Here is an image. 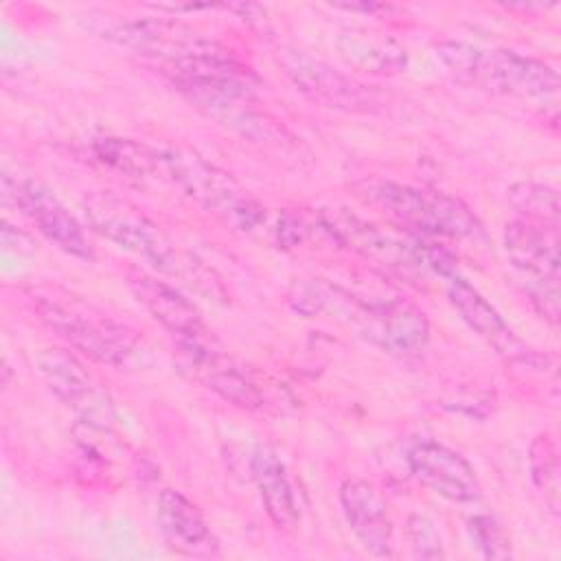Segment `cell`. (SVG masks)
<instances>
[{
    "label": "cell",
    "instance_id": "6da1fadb",
    "mask_svg": "<svg viewBox=\"0 0 561 561\" xmlns=\"http://www.w3.org/2000/svg\"><path fill=\"white\" fill-rule=\"evenodd\" d=\"M103 37L156 64L173 85L199 81H252L254 75L215 37L169 18L112 20Z\"/></svg>",
    "mask_w": 561,
    "mask_h": 561
},
{
    "label": "cell",
    "instance_id": "7a4b0ae2",
    "mask_svg": "<svg viewBox=\"0 0 561 561\" xmlns=\"http://www.w3.org/2000/svg\"><path fill=\"white\" fill-rule=\"evenodd\" d=\"M289 305L307 318H335L388 353H419L430 340L427 316L403 298H362L340 285L311 278L291 287Z\"/></svg>",
    "mask_w": 561,
    "mask_h": 561
},
{
    "label": "cell",
    "instance_id": "3957f363",
    "mask_svg": "<svg viewBox=\"0 0 561 561\" xmlns=\"http://www.w3.org/2000/svg\"><path fill=\"white\" fill-rule=\"evenodd\" d=\"M28 300L53 333L90 359L125 368L140 357L142 348L136 331L85 298L57 285H39L28 291Z\"/></svg>",
    "mask_w": 561,
    "mask_h": 561
},
{
    "label": "cell",
    "instance_id": "277c9868",
    "mask_svg": "<svg viewBox=\"0 0 561 561\" xmlns=\"http://www.w3.org/2000/svg\"><path fill=\"white\" fill-rule=\"evenodd\" d=\"M359 202L383 213L399 228L416 237L449 239V241H484V230L467 204L445 193L381 180L366 178L353 184Z\"/></svg>",
    "mask_w": 561,
    "mask_h": 561
},
{
    "label": "cell",
    "instance_id": "5b68a950",
    "mask_svg": "<svg viewBox=\"0 0 561 561\" xmlns=\"http://www.w3.org/2000/svg\"><path fill=\"white\" fill-rule=\"evenodd\" d=\"M436 50L458 81L495 96L539 99L559 88L552 66L515 50L480 48L465 42H440Z\"/></svg>",
    "mask_w": 561,
    "mask_h": 561
},
{
    "label": "cell",
    "instance_id": "8992f818",
    "mask_svg": "<svg viewBox=\"0 0 561 561\" xmlns=\"http://www.w3.org/2000/svg\"><path fill=\"white\" fill-rule=\"evenodd\" d=\"M162 178L180 186L226 228L254 232L265 224V208L228 171L195 151L162 149Z\"/></svg>",
    "mask_w": 561,
    "mask_h": 561
},
{
    "label": "cell",
    "instance_id": "52a82bcc",
    "mask_svg": "<svg viewBox=\"0 0 561 561\" xmlns=\"http://www.w3.org/2000/svg\"><path fill=\"white\" fill-rule=\"evenodd\" d=\"M83 215L96 234L145 259L156 270L184 274V270L191 267V263L180 259L164 232L136 204L112 191H94L85 195Z\"/></svg>",
    "mask_w": 561,
    "mask_h": 561
},
{
    "label": "cell",
    "instance_id": "ba28073f",
    "mask_svg": "<svg viewBox=\"0 0 561 561\" xmlns=\"http://www.w3.org/2000/svg\"><path fill=\"white\" fill-rule=\"evenodd\" d=\"M175 359L188 377L241 410L256 412L272 405L270 390L254 368L224 351L210 333L175 342Z\"/></svg>",
    "mask_w": 561,
    "mask_h": 561
},
{
    "label": "cell",
    "instance_id": "9c48e42d",
    "mask_svg": "<svg viewBox=\"0 0 561 561\" xmlns=\"http://www.w3.org/2000/svg\"><path fill=\"white\" fill-rule=\"evenodd\" d=\"M250 81H199L175 85L193 105L217 123L254 142L280 145L287 131L267 112L256 107Z\"/></svg>",
    "mask_w": 561,
    "mask_h": 561
},
{
    "label": "cell",
    "instance_id": "30bf717a",
    "mask_svg": "<svg viewBox=\"0 0 561 561\" xmlns=\"http://www.w3.org/2000/svg\"><path fill=\"white\" fill-rule=\"evenodd\" d=\"M37 373L48 390L70 408L90 430H107L114 421V405L105 386L68 348H44L37 359Z\"/></svg>",
    "mask_w": 561,
    "mask_h": 561
},
{
    "label": "cell",
    "instance_id": "8fae6325",
    "mask_svg": "<svg viewBox=\"0 0 561 561\" xmlns=\"http://www.w3.org/2000/svg\"><path fill=\"white\" fill-rule=\"evenodd\" d=\"M324 217L340 245H348L373 265H379L405 280H419L427 272L423 245L416 234L410 239L394 237L342 208L335 213H324Z\"/></svg>",
    "mask_w": 561,
    "mask_h": 561
},
{
    "label": "cell",
    "instance_id": "7c38bea8",
    "mask_svg": "<svg viewBox=\"0 0 561 561\" xmlns=\"http://www.w3.org/2000/svg\"><path fill=\"white\" fill-rule=\"evenodd\" d=\"M2 191L4 197L11 199L15 208H20V213L59 250L85 261L94 259V248L81 224L46 184L35 178L11 180L4 173Z\"/></svg>",
    "mask_w": 561,
    "mask_h": 561
},
{
    "label": "cell",
    "instance_id": "4fadbf2b",
    "mask_svg": "<svg viewBox=\"0 0 561 561\" xmlns=\"http://www.w3.org/2000/svg\"><path fill=\"white\" fill-rule=\"evenodd\" d=\"M283 66L294 85L320 105L342 112H375L381 105V96L373 85L359 83L307 53L285 50Z\"/></svg>",
    "mask_w": 561,
    "mask_h": 561
},
{
    "label": "cell",
    "instance_id": "5bb4252c",
    "mask_svg": "<svg viewBox=\"0 0 561 561\" xmlns=\"http://www.w3.org/2000/svg\"><path fill=\"white\" fill-rule=\"evenodd\" d=\"M447 298L462 318V322L506 362L535 366L539 359L546 357L537 355L524 340H519L504 322L500 311L469 280L451 276L447 285Z\"/></svg>",
    "mask_w": 561,
    "mask_h": 561
},
{
    "label": "cell",
    "instance_id": "9a60e30c",
    "mask_svg": "<svg viewBox=\"0 0 561 561\" xmlns=\"http://www.w3.org/2000/svg\"><path fill=\"white\" fill-rule=\"evenodd\" d=\"M410 473L436 495L451 502H473L480 497L476 469L451 447L423 440L408 451Z\"/></svg>",
    "mask_w": 561,
    "mask_h": 561
},
{
    "label": "cell",
    "instance_id": "2e32d148",
    "mask_svg": "<svg viewBox=\"0 0 561 561\" xmlns=\"http://www.w3.org/2000/svg\"><path fill=\"white\" fill-rule=\"evenodd\" d=\"M504 250L528 285H559L557 226L517 217L504 228Z\"/></svg>",
    "mask_w": 561,
    "mask_h": 561
},
{
    "label": "cell",
    "instance_id": "e0dca14e",
    "mask_svg": "<svg viewBox=\"0 0 561 561\" xmlns=\"http://www.w3.org/2000/svg\"><path fill=\"white\" fill-rule=\"evenodd\" d=\"M127 285L136 300L175 337V342L208 333L197 307L173 285L158 280L142 270H129Z\"/></svg>",
    "mask_w": 561,
    "mask_h": 561
},
{
    "label": "cell",
    "instance_id": "ac0fdd59",
    "mask_svg": "<svg viewBox=\"0 0 561 561\" xmlns=\"http://www.w3.org/2000/svg\"><path fill=\"white\" fill-rule=\"evenodd\" d=\"M340 506L364 550L373 557L392 554V519L388 504L370 482L346 478L340 486Z\"/></svg>",
    "mask_w": 561,
    "mask_h": 561
},
{
    "label": "cell",
    "instance_id": "d6986e66",
    "mask_svg": "<svg viewBox=\"0 0 561 561\" xmlns=\"http://www.w3.org/2000/svg\"><path fill=\"white\" fill-rule=\"evenodd\" d=\"M158 528L169 548L180 554L215 557L219 552V541L202 511L175 489H162L158 495Z\"/></svg>",
    "mask_w": 561,
    "mask_h": 561
},
{
    "label": "cell",
    "instance_id": "ffe728a7",
    "mask_svg": "<svg viewBox=\"0 0 561 561\" xmlns=\"http://www.w3.org/2000/svg\"><path fill=\"white\" fill-rule=\"evenodd\" d=\"M335 46L344 64L357 72L397 75L408 66L405 48L388 33L375 28L348 26L340 31Z\"/></svg>",
    "mask_w": 561,
    "mask_h": 561
},
{
    "label": "cell",
    "instance_id": "44dd1931",
    "mask_svg": "<svg viewBox=\"0 0 561 561\" xmlns=\"http://www.w3.org/2000/svg\"><path fill=\"white\" fill-rule=\"evenodd\" d=\"M250 471L274 526L283 530L294 528L298 524L296 495L278 454L267 445H256L250 458Z\"/></svg>",
    "mask_w": 561,
    "mask_h": 561
},
{
    "label": "cell",
    "instance_id": "7402d4cb",
    "mask_svg": "<svg viewBox=\"0 0 561 561\" xmlns=\"http://www.w3.org/2000/svg\"><path fill=\"white\" fill-rule=\"evenodd\" d=\"M96 160L129 178H162L164 153L145 142L118 136H101L92 142Z\"/></svg>",
    "mask_w": 561,
    "mask_h": 561
},
{
    "label": "cell",
    "instance_id": "603a6c76",
    "mask_svg": "<svg viewBox=\"0 0 561 561\" xmlns=\"http://www.w3.org/2000/svg\"><path fill=\"white\" fill-rule=\"evenodd\" d=\"M508 197L522 217L546 226H559V197L554 188L537 182H519L511 186Z\"/></svg>",
    "mask_w": 561,
    "mask_h": 561
},
{
    "label": "cell",
    "instance_id": "cb8c5ba5",
    "mask_svg": "<svg viewBox=\"0 0 561 561\" xmlns=\"http://www.w3.org/2000/svg\"><path fill=\"white\" fill-rule=\"evenodd\" d=\"M528 465H530L533 482L548 497L550 506L557 508V500H559V456H557V447H554V443L548 434H539L530 443Z\"/></svg>",
    "mask_w": 561,
    "mask_h": 561
},
{
    "label": "cell",
    "instance_id": "d4e9b609",
    "mask_svg": "<svg viewBox=\"0 0 561 561\" xmlns=\"http://www.w3.org/2000/svg\"><path fill=\"white\" fill-rule=\"evenodd\" d=\"M469 537L484 559H511V539L491 515H473L467 524Z\"/></svg>",
    "mask_w": 561,
    "mask_h": 561
},
{
    "label": "cell",
    "instance_id": "484cf974",
    "mask_svg": "<svg viewBox=\"0 0 561 561\" xmlns=\"http://www.w3.org/2000/svg\"><path fill=\"white\" fill-rule=\"evenodd\" d=\"M408 537L412 543V550L419 559H443L445 548L440 533L436 530L434 522L425 515H410L408 517Z\"/></svg>",
    "mask_w": 561,
    "mask_h": 561
}]
</instances>
